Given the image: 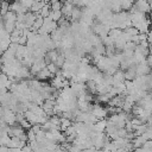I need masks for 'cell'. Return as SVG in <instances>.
<instances>
[{
  "label": "cell",
  "mask_w": 152,
  "mask_h": 152,
  "mask_svg": "<svg viewBox=\"0 0 152 152\" xmlns=\"http://www.w3.org/2000/svg\"><path fill=\"white\" fill-rule=\"evenodd\" d=\"M132 7L137 11H140L142 13H150V1L148 0H134V2L132 4Z\"/></svg>",
  "instance_id": "obj_1"
},
{
  "label": "cell",
  "mask_w": 152,
  "mask_h": 152,
  "mask_svg": "<svg viewBox=\"0 0 152 152\" xmlns=\"http://www.w3.org/2000/svg\"><path fill=\"white\" fill-rule=\"evenodd\" d=\"M52 77H53V75L48 70L46 66L43 68L40 71H38V72L36 74V78L39 80V81H45V80H48V78H52Z\"/></svg>",
  "instance_id": "obj_2"
},
{
  "label": "cell",
  "mask_w": 152,
  "mask_h": 152,
  "mask_svg": "<svg viewBox=\"0 0 152 152\" xmlns=\"http://www.w3.org/2000/svg\"><path fill=\"white\" fill-rule=\"evenodd\" d=\"M49 17L53 20V21H58L63 15H62V12H61V10H58V11H50V14H49Z\"/></svg>",
  "instance_id": "obj_3"
},
{
  "label": "cell",
  "mask_w": 152,
  "mask_h": 152,
  "mask_svg": "<svg viewBox=\"0 0 152 152\" xmlns=\"http://www.w3.org/2000/svg\"><path fill=\"white\" fill-rule=\"evenodd\" d=\"M46 68H48V70H49V71H50V72H51L53 76H55V75H56V74L59 71V69H61V68H58V66H57L55 63H49V64L46 65Z\"/></svg>",
  "instance_id": "obj_4"
},
{
  "label": "cell",
  "mask_w": 152,
  "mask_h": 152,
  "mask_svg": "<svg viewBox=\"0 0 152 152\" xmlns=\"http://www.w3.org/2000/svg\"><path fill=\"white\" fill-rule=\"evenodd\" d=\"M7 1H10V0H7Z\"/></svg>",
  "instance_id": "obj_5"
}]
</instances>
